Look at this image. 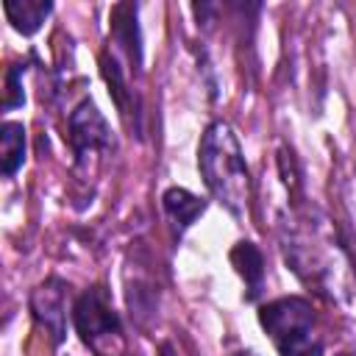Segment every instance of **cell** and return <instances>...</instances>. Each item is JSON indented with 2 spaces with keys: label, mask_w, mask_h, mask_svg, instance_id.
I'll list each match as a JSON object with an SVG mask.
<instances>
[{
  "label": "cell",
  "mask_w": 356,
  "mask_h": 356,
  "mask_svg": "<svg viewBox=\"0 0 356 356\" xmlns=\"http://www.w3.org/2000/svg\"><path fill=\"white\" fill-rule=\"evenodd\" d=\"M197 167L211 197L222 203L231 217L242 220L250 200V172L242 156V145L225 120L206 125L197 145Z\"/></svg>",
  "instance_id": "obj_1"
},
{
  "label": "cell",
  "mask_w": 356,
  "mask_h": 356,
  "mask_svg": "<svg viewBox=\"0 0 356 356\" xmlns=\"http://www.w3.org/2000/svg\"><path fill=\"white\" fill-rule=\"evenodd\" d=\"M259 325L270 334L278 356H323L325 345L317 334L312 300L300 295L275 298L259 306Z\"/></svg>",
  "instance_id": "obj_2"
},
{
  "label": "cell",
  "mask_w": 356,
  "mask_h": 356,
  "mask_svg": "<svg viewBox=\"0 0 356 356\" xmlns=\"http://www.w3.org/2000/svg\"><path fill=\"white\" fill-rule=\"evenodd\" d=\"M72 325L81 337V342L95 356H122L125 339H122V323L120 314L111 306L108 289L95 284L83 289L72 303Z\"/></svg>",
  "instance_id": "obj_3"
},
{
  "label": "cell",
  "mask_w": 356,
  "mask_h": 356,
  "mask_svg": "<svg viewBox=\"0 0 356 356\" xmlns=\"http://www.w3.org/2000/svg\"><path fill=\"white\" fill-rule=\"evenodd\" d=\"M67 145L72 147V156L78 164L86 161L92 153H111L117 147L111 125L100 114L92 97H83L67 117Z\"/></svg>",
  "instance_id": "obj_4"
},
{
  "label": "cell",
  "mask_w": 356,
  "mask_h": 356,
  "mask_svg": "<svg viewBox=\"0 0 356 356\" xmlns=\"http://www.w3.org/2000/svg\"><path fill=\"white\" fill-rule=\"evenodd\" d=\"M67 289L70 284L50 275L31 292V314L36 328H42L53 345H61L67 337Z\"/></svg>",
  "instance_id": "obj_5"
},
{
  "label": "cell",
  "mask_w": 356,
  "mask_h": 356,
  "mask_svg": "<svg viewBox=\"0 0 356 356\" xmlns=\"http://www.w3.org/2000/svg\"><path fill=\"white\" fill-rule=\"evenodd\" d=\"M228 259H231L234 270L239 273V278L245 281V303H259V298L264 295V278H267L264 253L256 248V242L239 239L231 248Z\"/></svg>",
  "instance_id": "obj_6"
},
{
  "label": "cell",
  "mask_w": 356,
  "mask_h": 356,
  "mask_svg": "<svg viewBox=\"0 0 356 356\" xmlns=\"http://www.w3.org/2000/svg\"><path fill=\"white\" fill-rule=\"evenodd\" d=\"M108 22H111V44L125 50L134 72H139V67H142V33H139V22H136V3H117L111 8Z\"/></svg>",
  "instance_id": "obj_7"
},
{
  "label": "cell",
  "mask_w": 356,
  "mask_h": 356,
  "mask_svg": "<svg viewBox=\"0 0 356 356\" xmlns=\"http://www.w3.org/2000/svg\"><path fill=\"white\" fill-rule=\"evenodd\" d=\"M100 75H103V81H106V86H108V95H111L117 111H120L128 122H131V114H134L136 131H142V125H139V117H142L139 103H134V89H128L125 72H122L120 58H117L114 50H103V53H100ZM131 125H134V122H131Z\"/></svg>",
  "instance_id": "obj_8"
},
{
  "label": "cell",
  "mask_w": 356,
  "mask_h": 356,
  "mask_svg": "<svg viewBox=\"0 0 356 356\" xmlns=\"http://www.w3.org/2000/svg\"><path fill=\"white\" fill-rule=\"evenodd\" d=\"M161 209L172 220V225H175V231L181 236L186 228H192L197 222V217H203L206 200L197 197V195H192L184 186H170V189L161 192Z\"/></svg>",
  "instance_id": "obj_9"
},
{
  "label": "cell",
  "mask_w": 356,
  "mask_h": 356,
  "mask_svg": "<svg viewBox=\"0 0 356 356\" xmlns=\"http://www.w3.org/2000/svg\"><path fill=\"white\" fill-rule=\"evenodd\" d=\"M6 19L22 36H33L53 11L50 0H3Z\"/></svg>",
  "instance_id": "obj_10"
},
{
  "label": "cell",
  "mask_w": 356,
  "mask_h": 356,
  "mask_svg": "<svg viewBox=\"0 0 356 356\" xmlns=\"http://www.w3.org/2000/svg\"><path fill=\"white\" fill-rule=\"evenodd\" d=\"M25 153H28L25 125L14 122V120H6L0 125V172L6 178H14L17 170L25 164Z\"/></svg>",
  "instance_id": "obj_11"
},
{
  "label": "cell",
  "mask_w": 356,
  "mask_h": 356,
  "mask_svg": "<svg viewBox=\"0 0 356 356\" xmlns=\"http://www.w3.org/2000/svg\"><path fill=\"white\" fill-rule=\"evenodd\" d=\"M25 64H11L6 70V89H3V111H14L25 103V89H22V75H25Z\"/></svg>",
  "instance_id": "obj_12"
},
{
  "label": "cell",
  "mask_w": 356,
  "mask_h": 356,
  "mask_svg": "<svg viewBox=\"0 0 356 356\" xmlns=\"http://www.w3.org/2000/svg\"><path fill=\"white\" fill-rule=\"evenodd\" d=\"M234 356H259V353H256V350H250V348H245V350H236Z\"/></svg>",
  "instance_id": "obj_13"
},
{
  "label": "cell",
  "mask_w": 356,
  "mask_h": 356,
  "mask_svg": "<svg viewBox=\"0 0 356 356\" xmlns=\"http://www.w3.org/2000/svg\"><path fill=\"white\" fill-rule=\"evenodd\" d=\"M339 356H350V353H339Z\"/></svg>",
  "instance_id": "obj_14"
}]
</instances>
